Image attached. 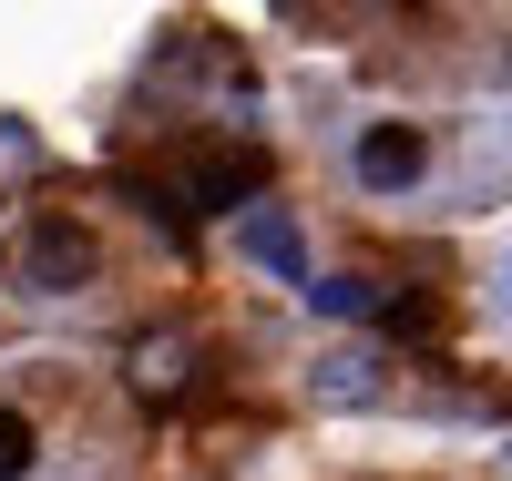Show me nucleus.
<instances>
[{"instance_id":"nucleus-1","label":"nucleus","mask_w":512,"mask_h":481,"mask_svg":"<svg viewBox=\"0 0 512 481\" xmlns=\"http://www.w3.org/2000/svg\"><path fill=\"white\" fill-rule=\"evenodd\" d=\"M11 277H21L31 297H72L82 277H93V236H82L72 215H31V236H21V256H11Z\"/></svg>"},{"instance_id":"nucleus-2","label":"nucleus","mask_w":512,"mask_h":481,"mask_svg":"<svg viewBox=\"0 0 512 481\" xmlns=\"http://www.w3.org/2000/svg\"><path fill=\"white\" fill-rule=\"evenodd\" d=\"M195 359H205V348H195L185 328H154V338L123 348V369H134L144 400H185V389H195Z\"/></svg>"},{"instance_id":"nucleus-3","label":"nucleus","mask_w":512,"mask_h":481,"mask_svg":"<svg viewBox=\"0 0 512 481\" xmlns=\"http://www.w3.org/2000/svg\"><path fill=\"white\" fill-rule=\"evenodd\" d=\"M420 164H431L420 123H369V134H359V185H369V195H400V185H420Z\"/></svg>"},{"instance_id":"nucleus-4","label":"nucleus","mask_w":512,"mask_h":481,"mask_svg":"<svg viewBox=\"0 0 512 481\" xmlns=\"http://www.w3.org/2000/svg\"><path fill=\"white\" fill-rule=\"evenodd\" d=\"M256 185H267V154H256V144H226V154L185 164V205H246Z\"/></svg>"},{"instance_id":"nucleus-5","label":"nucleus","mask_w":512,"mask_h":481,"mask_svg":"<svg viewBox=\"0 0 512 481\" xmlns=\"http://www.w3.org/2000/svg\"><path fill=\"white\" fill-rule=\"evenodd\" d=\"M246 256H256V267H277L287 287H308V246H297V215H287V205H256V215H246Z\"/></svg>"},{"instance_id":"nucleus-6","label":"nucleus","mask_w":512,"mask_h":481,"mask_svg":"<svg viewBox=\"0 0 512 481\" xmlns=\"http://www.w3.org/2000/svg\"><path fill=\"white\" fill-rule=\"evenodd\" d=\"M308 308H318V318H369L379 287H369V277H308Z\"/></svg>"},{"instance_id":"nucleus-7","label":"nucleus","mask_w":512,"mask_h":481,"mask_svg":"<svg viewBox=\"0 0 512 481\" xmlns=\"http://www.w3.org/2000/svg\"><path fill=\"white\" fill-rule=\"evenodd\" d=\"M318 400H338V410L379 400V359H328V369H318Z\"/></svg>"},{"instance_id":"nucleus-8","label":"nucleus","mask_w":512,"mask_h":481,"mask_svg":"<svg viewBox=\"0 0 512 481\" xmlns=\"http://www.w3.org/2000/svg\"><path fill=\"white\" fill-rule=\"evenodd\" d=\"M31 461H41V430L0 400V481H31Z\"/></svg>"}]
</instances>
